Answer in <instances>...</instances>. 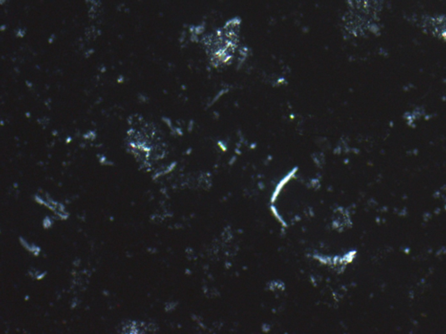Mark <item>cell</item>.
<instances>
[{"label": "cell", "instance_id": "obj_2", "mask_svg": "<svg viewBox=\"0 0 446 334\" xmlns=\"http://www.w3.org/2000/svg\"><path fill=\"white\" fill-rule=\"evenodd\" d=\"M422 29L427 34L446 41V17H430L422 21Z\"/></svg>", "mask_w": 446, "mask_h": 334}, {"label": "cell", "instance_id": "obj_1", "mask_svg": "<svg viewBox=\"0 0 446 334\" xmlns=\"http://www.w3.org/2000/svg\"><path fill=\"white\" fill-rule=\"evenodd\" d=\"M240 27L241 21L233 18L203 38L202 43L212 65L222 67L232 63L239 46Z\"/></svg>", "mask_w": 446, "mask_h": 334}]
</instances>
